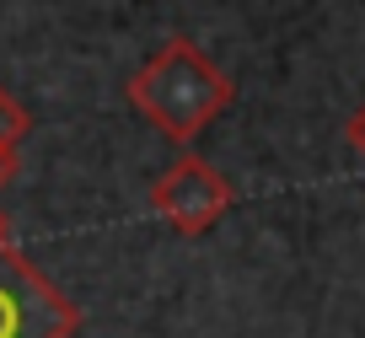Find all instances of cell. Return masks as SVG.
<instances>
[{"mask_svg":"<svg viewBox=\"0 0 365 338\" xmlns=\"http://www.w3.org/2000/svg\"><path fill=\"white\" fill-rule=\"evenodd\" d=\"M344 140L354 145V156H365V102L349 113V124H344Z\"/></svg>","mask_w":365,"mask_h":338,"instance_id":"cell-5","label":"cell"},{"mask_svg":"<svg viewBox=\"0 0 365 338\" xmlns=\"http://www.w3.org/2000/svg\"><path fill=\"white\" fill-rule=\"evenodd\" d=\"M231 204H237L231 183L199 156H178L150 183V210H156L172 231H182V237H205L210 225H220V215H226Z\"/></svg>","mask_w":365,"mask_h":338,"instance_id":"cell-3","label":"cell"},{"mask_svg":"<svg viewBox=\"0 0 365 338\" xmlns=\"http://www.w3.org/2000/svg\"><path fill=\"white\" fill-rule=\"evenodd\" d=\"M76 306L6 242L0 247V338H70Z\"/></svg>","mask_w":365,"mask_h":338,"instance_id":"cell-2","label":"cell"},{"mask_svg":"<svg viewBox=\"0 0 365 338\" xmlns=\"http://www.w3.org/2000/svg\"><path fill=\"white\" fill-rule=\"evenodd\" d=\"M11 172H16V145H6L0 150V183H11Z\"/></svg>","mask_w":365,"mask_h":338,"instance_id":"cell-6","label":"cell"},{"mask_svg":"<svg viewBox=\"0 0 365 338\" xmlns=\"http://www.w3.org/2000/svg\"><path fill=\"white\" fill-rule=\"evenodd\" d=\"M129 102L140 108L145 124H156L167 140L188 145L199 129H210L220 118V108L231 102V81L199 43L172 38L129 76Z\"/></svg>","mask_w":365,"mask_h":338,"instance_id":"cell-1","label":"cell"},{"mask_svg":"<svg viewBox=\"0 0 365 338\" xmlns=\"http://www.w3.org/2000/svg\"><path fill=\"white\" fill-rule=\"evenodd\" d=\"M33 129V118H27V108H16L11 97H6V86H0V150L16 145V140Z\"/></svg>","mask_w":365,"mask_h":338,"instance_id":"cell-4","label":"cell"},{"mask_svg":"<svg viewBox=\"0 0 365 338\" xmlns=\"http://www.w3.org/2000/svg\"><path fill=\"white\" fill-rule=\"evenodd\" d=\"M0 247H6V220H0Z\"/></svg>","mask_w":365,"mask_h":338,"instance_id":"cell-7","label":"cell"}]
</instances>
